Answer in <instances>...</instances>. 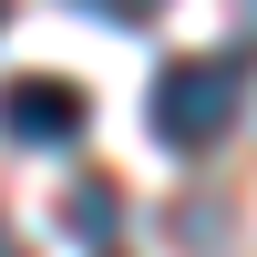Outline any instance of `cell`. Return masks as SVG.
<instances>
[{
    "mask_svg": "<svg viewBox=\"0 0 257 257\" xmlns=\"http://www.w3.org/2000/svg\"><path fill=\"white\" fill-rule=\"evenodd\" d=\"M237 103H247V52H185V62L155 72L144 123H155V144H175V155H206V144H226Z\"/></svg>",
    "mask_w": 257,
    "mask_h": 257,
    "instance_id": "obj_1",
    "label": "cell"
},
{
    "mask_svg": "<svg viewBox=\"0 0 257 257\" xmlns=\"http://www.w3.org/2000/svg\"><path fill=\"white\" fill-rule=\"evenodd\" d=\"M82 123H93V93H82V82H62V72H11L0 82V134L11 144H72Z\"/></svg>",
    "mask_w": 257,
    "mask_h": 257,
    "instance_id": "obj_2",
    "label": "cell"
},
{
    "mask_svg": "<svg viewBox=\"0 0 257 257\" xmlns=\"http://www.w3.org/2000/svg\"><path fill=\"white\" fill-rule=\"evenodd\" d=\"M72 237L113 247V185H82V196H72Z\"/></svg>",
    "mask_w": 257,
    "mask_h": 257,
    "instance_id": "obj_3",
    "label": "cell"
},
{
    "mask_svg": "<svg viewBox=\"0 0 257 257\" xmlns=\"http://www.w3.org/2000/svg\"><path fill=\"white\" fill-rule=\"evenodd\" d=\"M72 11H93V21H113V31H144V21L165 11V0H72Z\"/></svg>",
    "mask_w": 257,
    "mask_h": 257,
    "instance_id": "obj_4",
    "label": "cell"
},
{
    "mask_svg": "<svg viewBox=\"0 0 257 257\" xmlns=\"http://www.w3.org/2000/svg\"><path fill=\"white\" fill-rule=\"evenodd\" d=\"M0 257H21V247H11V237H0Z\"/></svg>",
    "mask_w": 257,
    "mask_h": 257,
    "instance_id": "obj_5",
    "label": "cell"
},
{
    "mask_svg": "<svg viewBox=\"0 0 257 257\" xmlns=\"http://www.w3.org/2000/svg\"><path fill=\"white\" fill-rule=\"evenodd\" d=\"M0 21H11V0H0Z\"/></svg>",
    "mask_w": 257,
    "mask_h": 257,
    "instance_id": "obj_6",
    "label": "cell"
}]
</instances>
